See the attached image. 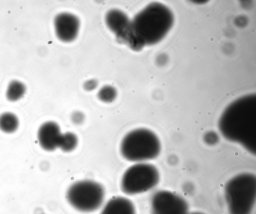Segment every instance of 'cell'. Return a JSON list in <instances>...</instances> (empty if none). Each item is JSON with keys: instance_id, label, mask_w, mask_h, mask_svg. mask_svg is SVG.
I'll return each mask as SVG.
<instances>
[{"instance_id": "13", "label": "cell", "mask_w": 256, "mask_h": 214, "mask_svg": "<svg viewBox=\"0 0 256 214\" xmlns=\"http://www.w3.org/2000/svg\"><path fill=\"white\" fill-rule=\"evenodd\" d=\"M26 92V86L20 81L13 80L11 81L7 88L6 96L10 102H16L20 99Z\"/></svg>"}, {"instance_id": "15", "label": "cell", "mask_w": 256, "mask_h": 214, "mask_svg": "<svg viewBox=\"0 0 256 214\" xmlns=\"http://www.w3.org/2000/svg\"><path fill=\"white\" fill-rule=\"evenodd\" d=\"M117 90L113 86L106 85L98 92V98L102 102L106 103L112 102L117 96Z\"/></svg>"}, {"instance_id": "2", "label": "cell", "mask_w": 256, "mask_h": 214, "mask_svg": "<svg viewBox=\"0 0 256 214\" xmlns=\"http://www.w3.org/2000/svg\"><path fill=\"white\" fill-rule=\"evenodd\" d=\"M174 23V16L168 8L159 2H152L138 12L130 21L132 32L142 46L160 42Z\"/></svg>"}, {"instance_id": "8", "label": "cell", "mask_w": 256, "mask_h": 214, "mask_svg": "<svg viewBox=\"0 0 256 214\" xmlns=\"http://www.w3.org/2000/svg\"><path fill=\"white\" fill-rule=\"evenodd\" d=\"M80 22L75 15L68 12L57 14L54 19V28L57 38L61 41L69 42L78 36Z\"/></svg>"}, {"instance_id": "11", "label": "cell", "mask_w": 256, "mask_h": 214, "mask_svg": "<svg viewBox=\"0 0 256 214\" xmlns=\"http://www.w3.org/2000/svg\"><path fill=\"white\" fill-rule=\"evenodd\" d=\"M100 214H136L133 202L122 196H116L110 200Z\"/></svg>"}, {"instance_id": "4", "label": "cell", "mask_w": 256, "mask_h": 214, "mask_svg": "<svg viewBox=\"0 0 256 214\" xmlns=\"http://www.w3.org/2000/svg\"><path fill=\"white\" fill-rule=\"evenodd\" d=\"M161 150L160 140L152 131L138 128L128 132L122 138L120 152L124 158L142 162L156 158Z\"/></svg>"}, {"instance_id": "19", "label": "cell", "mask_w": 256, "mask_h": 214, "mask_svg": "<svg viewBox=\"0 0 256 214\" xmlns=\"http://www.w3.org/2000/svg\"><path fill=\"white\" fill-rule=\"evenodd\" d=\"M187 214H204V213L200 212H193L190 213H188Z\"/></svg>"}, {"instance_id": "12", "label": "cell", "mask_w": 256, "mask_h": 214, "mask_svg": "<svg viewBox=\"0 0 256 214\" xmlns=\"http://www.w3.org/2000/svg\"><path fill=\"white\" fill-rule=\"evenodd\" d=\"M19 126L17 116L10 112H5L0 115V130L6 134L15 132Z\"/></svg>"}, {"instance_id": "7", "label": "cell", "mask_w": 256, "mask_h": 214, "mask_svg": "<svg viewBox=\"0 0 256 214\" xmlns=\"http://www.w3.org/2000/svg\"><path fill=\"white\" fill-rule=\"evenodd\" d=\"M152 214H187L188 205L182 196L169 190H161L152 196Z\"/></svg>"}, {"instance_id": "17", "label": "cell", "mask_w": 256, "mask_h": 214, "mask_svg": "<svg viewBox=\"0 0 256 214\" xmlns=\"http://www.w3.org/2000/svg\"><path fill=\"white\" fill-rule=\"evenodd\" d=\"M70 118L73 124L80 125L84 121L85 116L82 112L76 110L72 114Z\"/></svg>"}, {"instance_id": "3", "label": "cell", "mask_w": 256, "mask_h": 214, "mask_svg": "<svg viewBox=\"0 0 256 214\" xmlns=\"http://www.w3.org/2000/svg\"><path fill=\"white\" fill-rule=\"evenodd\" d=\"M224 192L230 214H250L256 199V176L249 172L237 174L226 182Z\"/></svg>"}, {"instance_id": "9", "label": "cell", "mask_w": 256, "mask_h": 214, "mask_svg": "<svg viewBox=\"0 0 256 214\" xmlns=\"http://www.w3.org/2000/svg\"><path fill=\"white\" fill-rule=\"evenodd\" d=\"M62 134L58 124L54 122L48 121L40 126L37 138L42 149L52 152L58 147Z\"/></svg>"}, {"instance_id": "10", "label": "cell", "mask_w": 256, "mask_h": 214, "mask_svg": "<svg viewBox=\"0 0 256 214\" xmlns=\"http://www.w3.org/2000/svg\"><path fill=\"white\" fill-rule=\"evenodd\" d=\"M130 20L124 12L116 8L108 10L105 16L106 26L115 34L116 38L128 30L130 25Z\"/></svg>"}, {"instance_id": "18", "label": "cell", "mask_w": 256, "mask_h": 214, "mask_svg": "<svg viewBox=\"0 0 256 214\" xmlns=\"http://www.w3.org/2000/svg\"><path fill=\"white\" fill-rule=\"evenodd\" d=\"M98 83L96 80L92 78L86 80L83 84V88L86 91L90 92L94 90L98 86Z\"/></svg>"}, {"instance_id": "6", "label": "cell", "mask_w": 256, "mask_h": 214, "mask_svg": "<svg viewBox=\"0 0 256 214\" xmlns=\"http://www.w3.org/2000/svg\"><path fill=\"white\" fill-rule=\"evenodd\" d=\"M159 180L160 174L154 166L140 162L125 171L122 178L120 189L127 195L140 194L154 188Z\"/></svg>"}, {"instance_id": "5", "label": "cell", "mask_w": 256, "mask_h": 214, "mask_svg": "<svg viewBox=\"0 0 256 214\" xmlns=\"http://www.w3.org/2000/svg\"><path fill=\"white\" fill-rule=\"evenodd\" d=\"M66 200L76 210L90 212L98 209L105 196L104 187L90 180H82L72 184L66 192Z\"/></svg>"}, {"instance_id": "14", "label": "cell", "mask_w": 256, "mask_h": 214, "mask_svg": "<svg viewBox=\"0 0 256 214\" xmlns=\"http://www.w3.org/2000/svg\"><path fill=\"white\" fill-rule=\"evenodd\" d=\"M78 138L72 132H66L62 134L58 147L63 152H68L72 151L77 146Z\"/></svg>"}, {"instance_id": "16", "label": "cell", "mask_w": 256, "mask_h": 214, "mask_svg": "<svg viewBox=\"0 0 256 214\" xmlns=\"http://www.w3.org/2000/svg\"><path fill=\"white\" fill-rule=\"evenodd\" d=\"M204 140L208 145H214L218 142L219 138L218 134L214 132L210 131L204 134Z\"/></svg>"}, {"instance_id": "1", "label": "cell", "mask_w": 256, "mask_h": 214, "mask_svg": "<svg viewBox=\"0 0 256 214\" xmlns=\"http://www.w3.org/2000/svg\"><path fill=\"white\" fill-rule=\"evenodd\" d=\"M218 126L226 140L242 145L255 154L256 95H246L231 102L222 114Z\"/></svg>"}]
</instances>
